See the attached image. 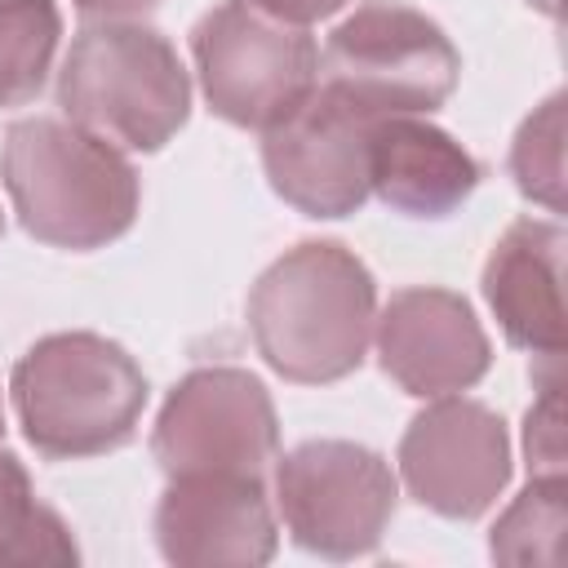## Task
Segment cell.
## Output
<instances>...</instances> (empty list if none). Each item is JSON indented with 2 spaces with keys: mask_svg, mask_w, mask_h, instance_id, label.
I'll list each match as a JSON object with an SVG mask.
<instances>
[{
  "mask_svg": "<svg viewBox=\"0 0 568 568\" xmlns=\"http://www.w3.org/2000/svg\"><path fill=\"white\" fill-rule=\"evenodd\" d=\"M151 457L173 475H266L280 422L257 373L235 364L191 368L151 426Z\"/></svg>",
  "mask_w": 568,
  "mask_h": 568,
  "instance_id": "8",
  "label": "cell"
},
{
  "mask_svg": "<svg viewBox=\"0 0 568 568\" xmlns=\"http://www.w3.org/2000/svg\"><path fill=\"white\" fill-rule=\"evenodd\" d=\"M377 280L337 240H302L248 288L257 355L302 386L351 377L373 342Z\"/></svg>",
  "mask_w": 568,
  "mask_h": 568,
  "instance_id": "1",
  "label": "cell"
},
{
  "mask_svg": "<svg viewBox=\"0 0 568 568\" xmlns=\"http://www.w3.org/2000/svg\"><path fill=\"white\" fill-rule=\"evenodd\" d=\"M0 182L27 235L49 248H106L138 217V169L115 142L53 115H27L4 129Z\"/></svg>",
  "mask_w": 568,
  "mask_h": 568,
  "instance_id": "2",
  "label": "cell"
},
{
  "mask_svg": "<svg viewBox=\"0 0 568 568\" xmlns=\"http://www.w3.org/2000/svg\"><path fill=\"white\" fill-rule=\"evenodd\" d=\"M373 342L382 373L417 399L470 390L493 364L488 333L475 320L470 302L435 284L390 293V302L373 320Z\"/></svg>",
  "mask_w": 568,
  "mask_h": 568,
  "instance_id": "11",
  "label": "cell"
},
{
  "mask_svg": "<svg viewBox=\"0 0 568 568\" xmlns=\"http://www.w3.org/2000/svg\"><path fill=\"white\" fill-rule=\"evenodd\" d=\"M253 4L271 9V13H275V18H284V22L306 27V22H320V18L337 13V9H346L351 0H253Z\"/></svg>",
  "mask_w": 568,
  "mask_h": 568,
  "instance_id": "20",
  "label": "cell"
},
{
  "mask_svg": "<svg viewBox=\"0 0 568 568\" xmlns=\"http://www.w3.org/2000/svg\"><path fill=\"white\" fill-rule=\"evenodd\" d=\"M80 546L62 515L44 506L31 475L0 444V564H75Z\"/></svg>",
  "mask_w": 568,
  "mask_h": 568,
  "instance_id": "15",
  "label": "cell"
},
{
  "mask_svg": "<svg viewBox=\"0 0 568 568\" xmlns=\"http://www.w3.org/2000/svg\"><path fill=\"white\" fill-rule=\"evenodd\" d=\"M484 164L439 124L417 115H382L368 142V186L404 217L439 222L479 186Z\"/></svg>",
  "mask_w": 568,
  "mask_h": 568,
  "instance_id": "14",
  "label": "cell"
},
{
  "mask_svg": "<svg viewBox=\"0 0 568 568\" xmlns=\"http://www.w3.org/2000/svg\"><path fill=\"white\" fill-rule=\"evenodd\" d=\"M84 18H142V13H151L160 0H71Z\"/></svg>",
  "mask_w": 568,
  "mask_h": 568,
  "instance_id": "21",
  "label": "cell"
},
{
  "mask_svg": "<svg viewBox=\"0 0 568 568\" xmlns=\"http://www.w3.org/2000/svg\"><path fill=\"white\" fill-rule=\"evenodd\" d=\"M568 484L564 475H528V488L506 506L493 524L488 550L501 564H555L559 532L568 519Z\"/></svg>",
  "mask_w": 568,
  "mask_h": 568,
  "instance_id": "17",
  "label": "cell"
},
{
  "mask_svg": "<svg viewBox=\"0 0 568 568\" xmlns=\"http://www.w3.org/2000/svg\"><path fill=\"white\" fill-rule=\"evenodd\" d=\"M58 106L71 124L115 146L160 151L191 115V75L155 27L102 18L71 40L58 71Z\"/></svg>",
  "mask_w": 568,
  "mask_h": 568,
  "instance_id": "4",
  "label": "cell"
},
{
  "mask_svg": "<svg viewBox=\"0 0 568 568\" xmlns=\"http://www.w3.org/2000/svg\"><path fill=\"white\" fill-rule=\"evenodd\" d=\"M27 444L49 462H80L124 448L146 408L142 364L102 333H49L9 377Z\"/></svg>",
  "mask_w": 568,
  "mask_h": 568,
  "instance_id": "3",
  "label": "cell"
},
{
  "mask_svg": "<svg viewBox=\"0 0 568 568\" xmlns=\"http://www.w3.org/2000/svg\"><path fill=\"white\" fill-rule=\"evenodd\" d=\"M395 462L417 506L444 519H479L510 484V435L488 404L457 390L408 422Z\"/></svg>",
  "mask_w": 568,
  "mask_h": 568,
  "instance_id": "9",
  "label": "cell"
},
{
  "mask_svg": "<svg viewBox=\"0 0 568 568\" xmlns=\"http://www.w3.org/2000/svg\"><path fill=\"white\" fill-rule=\"evenodd\" d=\"M462 58L444 27L413 4L368 0L324 44V89L364 115H430L457 89Z\"/></svg>",
  "mask_w": 568,
  "mask_h": 568,
  "instance_id": "6",
  "label": "cell"
},
{
  "mask_svg": "<svg viewBox=\"0 0 568 568\" xmlns=\"http://www.w3.org/2000/svg\"><path fill=\"white\" fill-rule=\"evenodd\" d=\"M62 40V13L53 0H0V106H27L40 98Z\"/></svg>",
  "mask_w": 568,
  "mask_h": 568,
  "instance_id": "16",
  "label": "cell"
},
{
  "mask_svg": "<svg viewBox=\"0 0 568 568\" xmlns=\"http://www.w3.org/2000/svg\"><path fill=\"white\" fill-rule=\"evenodd\" d=\"M564 244L555 217H519L484 262V297L506 342L541 364L564 359Z\"/></svg>",
  "mask_w": 568,
  "mask_h": 568,
  "instance_id": "13",
  "label": "cell"
},
{
  "mask_svg": "<svg viewBox=\"0 0 568 568\" xmlns=\"http://www.w3.org/2000/svg\"><path fill=\"white\" fill-rule=\"evenodd\" d=\"M528 4H541L546 13H555V0H528Z\"/></svg>",
  "mask_w": 568,
  "mask_h": 568,
  "instance_id": "22",
  "label": "cell"
},
{
  "mask_svg": "<svg viewBox=\"0 0 568 568\" xmlns=\"http://www.w3.org/2000/svg\"><path fill=\"white\" fill-rule=\"evenodd\" d=\"M537 404L524 417L528 475H564V413H559V364L537 373Z\"/></svg>",
  "mask_w": 568,
  "mask_h": 568,
  "instance_id": "19",
  "label": "cell"
},
{
  "mask_svg": "<svg viewBox=\"0 0 568 568\" xmlns=\"http://www.w3.org/2000/svg\"><path fill=\"white\" fill-rule=\"evenodd\" d=\"M0 444H4V408H0Z\"/></svg>",
  "mask_w": 568,
  "mask_h": 568,
  "instance_id": "23",
  "label": "cell"
},
{
  "mask_svg": "<svg viewBox=\"0 0 568 568\" xmlns=\"http://www.w3.org/2000/svg\"><path fill=\"white\" fill-rule=\"evenodd\" d=\"M155 541L182 568H257L280 532L262 475H173L155 506Z\"/></svg>",
  "mask_w": 568,
  "mask_h": 568,
  "instance_id": "12",
  "label": "cell"
},
{
  "mask_svg": "<svg viewBox=\"0 0 568 568\" xmlns=\"http://www.w3.org/2000/svg\"><path fill=\"white\" fill-rule=\"evenodd\" d=\"M200 89L235 129H271L320 84L315 36L253 0H222L191 31Z\"/></svg>",
  "mask_w": 568,
  "mask_h": 568,
  "instance_id": "5",
  "label": "cell"
},
{
  "mask_svg": "<svg viewBox=\"0 0 568 568\" xmlns=\"http://www.w3.org/2000/svg\"><path fill=\"white\" fill-rule=\"evenodd\" d=\"M373 115L315 84V93L293 106L280 124L262 133V169L271 191L306 217H351L373 195L368 186V142Z\"/></svg>",
  "mask_w": 568,
  "mask_h": 568,
  "instance_id": "10",
  "label": "cell"
},
{
  "mask_svg": "<svg viewBox=\"0 0 568 568\" xmlns=\"http://www.w3.org/2000/svg\"><path fill=\"white\" fill-rule=\"evenodd\" d=\"M390 462L351 439H306L275 457V506L293 546L320 559L373 555L395 519Z\"/></svg>",
  "mask_w": 568,
  "mask_h": 568,
  "instance_id": "7",
  "label": "cell"
},
{
  "mask_svg": "<svg viewBox=\"0 0 568 568\" xmlns=\"http://www.w3.org/2000/svg\"><path fill=\"white\" fill-rule=\"evenodd\" d=\"M0 235H4V213H0Z\"/></svg>",
  "mask_w": 568,
  "mask_h": 568,
  "instance_id": "24",
  "label": "cell"
},
{
  "mask_svg": "<svg viewBox=\"0 0 568 568\" xmlns=\"http://www.w3.org/2000/svg\"><path fill=\"white\" fill-rule=\"evenodd\" d=\"M510 178L532 204H546L550 213L564 209V93H550L519 124L510 142Z\"/></svg>",
  "mask_w": 568,
  "mask_h": 568,
  "instance_id": "18",
  "label": "cell"
}]
</instances>
